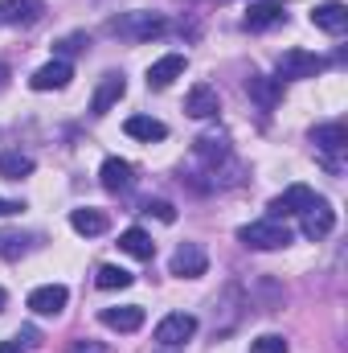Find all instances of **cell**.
Masks as SVG:
<instances>
[{
	"label": "cell",
	"mask_w": 348,
	"mask_h": 353,
	"mask_svg": "<svg viewBox=\"0 0 348 353\" xmlns=\"http://www.w3.org/2000/svg\"><path fill=\"white\" fill-rule=\"evenodd\" d=\"M320 70H324V58L307 50H287L279 58V83H303V79H316Z\"/></svg>",
	"instance_id": "3957f363"
},
{
	"label": "cell",
	"mask_w": 348,
	"mask_h": 353,
	"mask_svg": "<svg viewBox=\"0 0 348 353\" xmlns=\"http://www.w3.org/2000/svg\"><path fill=\"white\" fill-rule=\"evenodd\" d=\"M4 304H8V292H4V288H0V312H4Z\"/></svg>",
	"instance_id": "836d02e7"
},
{
	"label": "cell",
	"mask_w": 348,
	"mask_h": 353,
	"mask_svg": "<svg viewBox=\"0 0 348 353\" xmlns=\"http://www.w3.org/2000/svg\"><path fill=\"white\" fill-rule=\"evenodd\" d=\"M98 181H102L107 193H127V189L135 185V169H131L127 161H119V157H107L102 169H98Z\"/></svg>",
	"instance_id": "4fadbf2b"
},
{
	"label": "cell",
	"mask_w": 348,
	"mask_h": 353,
	"mask_svg": "<svg viewBox=\"0 0 348 353\" xmlns=\"http://www.w3.org/2000/svg\"><path fill=\"white\" fill-rule=\"evenodd\" d=\"M287 21V4L283 0H250V8H246V29H274V25H283Z\"/></svg>",
	"instance_id": "9c48e42d"
},
{
	"label": "cell",
	"mask_w": 348,
	"mask_h": 353,
	"mask_svg": "<svg viewBox=\"0 0 348 353\" xmlns=\"http://www.w3.org/2000/svg\"><path fill=\"white\" fill-rule=\"evenodd\" d=\"M70 226L78 230V234H87V239H98V234H107V214L102 210H74L70 214Z\"/></svg>",
	"instance_id": "603a6c76"
},
{
	"label": "cell",
	"mask_w": 348,
	"mask_h": 353,
	"mask_svg": "<svg viewBox=\"0 0 348 353\" xmlns=\"http://www.w3.org/2000/svg\"><path fill=\"white\" fill-rule=\"evenodd\" d=\"M70 79H74V66H70L66 58H54V62H45L41 70H33L29 87L33 90H62Z\"/></svg>",
	"instance_id": "7c38bea8"
},
{
	"label": "cell",
	"mask_w": 348,
	"mask_h": 353,
	"mask_svg": "<svg viewBox=\"0 0 348 353\" xmlns=\"http://www.w3.org/2000/svg\"><path fill=\"white\" fill-rule=\"evenodd\" d=\"M98 321H102L107 329H115V333H135V329L144 325V308H140V304H119V308H102V312H98Z\"/></svg>",
	"instance_id": "2e32d148"
},
{
	"label": "cell",
	"mask_w": 348,
	"mask_h": 353,
	"mask_svg": "<svg viewBox=\"0 0 348 353\" xmlns=\"http://www.w3.org/2000/svg\"><path fill=\"white\" fill-rule=\"evenodd\" d=\"M25 205L21 201H8V197H0V218H8V214H21Z\"/></svg>",
	"instance_id": "1f68e13d"
},
{
	"label": "cell",
	"mask_w": 348,
	"mask_h": 353,
	"mask_svg": "<svg viewBox=\"0 0 348 353\" xmlns=\"http://www.w3.org/2000/svg\"><path fill=\"white\" fill-rule=\"evenodd\" d=\"M4 79H8V66H4V62H0V83H4Z\"/></svg>",
	"instance_id": "e575fe53"
},
{
	"label": "cell",
	"mask_w": 348,
	"mask_h": 353,
	"mask_svg": "<svg viewBox=\"0 0 348 353\" xmlns=\"http://www.w3.org/2000/svg\"><path fill=\"white\" fill-rule=\"evenodd\" d=\"M164 29H168V21L156 17V12H127V17L111 21V33L131 37V41H152V37H160Z\"/></svg>",
	"instance_id": "7a4b0ae2"
},
{
	"label": "cell",
	"mask_w": 348,
	"mask_h": 353,
	"mask_svg": "<svg viewBox=\"0 0 348 353\" xmlns=\"http://www.w3.org/2000/svg\"><path fill=\"white\" fill-rule=\"evenodd\" d=\"M193 333H197V316H188V312H168V316L156 325V341L168 345V350L193 341Z\"/></svg>",
	"instance_id": "8992f818"
},
{
	"label": "cell",
	"mask_w": 348,
	"mask_h": 353,
	"mask_svg": "<svg viewBox=\"0 0 348 353\" xmlns=\"http://www.w3.org/2000/svg\"><path fill=\"white\" fill-rule=\"evenodd\" d=\"M144 210H148V214H156L160 222H176V205H173V201H160V197H156V201H148Z\"/></svg>",
	"instance_id": "83f0119b"
},
{
	"label": "cell",
	"mask_w": 348,
	"mask_h": 353,
	"mask_svg": "<svg viewBox=\"0 0 348 353\" xmlns=\"http://www.w3.org/2000/svg\"><path fill=\"white\" fill-rule=\"evenodd\" d=\"M193 152H197V161H205L209 169H217V165L230 157V140L209 132V136H201V140H197V148H193Z\"/></svg>",
	"instance_id": "7402d4cb"
},
{
	"label": "cell",
	"mask_w": 348,
	"mask_h": 353,
	"mask_svg": "<svg viewBox=\"0 0 348 353\" xmlns=\"http://www.w3.org/2000/svg\"><path fill=\"white\" fill-rule=\"evenodd\" d=\"M184 66H188V62H184V54H164L160 62H152V66H148V87H152V90L173 87L176 79L184 74Z\"/></svg>",
	"instance_id": "5bb4252c"
},
{
	"label": "cell",
	"mask_w": 348,
	"mask_h": 353,
	"mask_svg": "<svg viewBox=\"0 0 348 353\" xmlns=\"http://www.w3.org/2000/svg\"><path fill=\"white\" fill-rule=\"evenodd\" d=\"M184 111L193 119H213L221 111V99H217V90L209 87V83H197V87L188 90V99H184Z\"/></svg>",
	"instance_id": "9a60e30c"
},
{
	"label": "cell",
	"mask_w": 348,
	"mask_h": 353,
	"mask_svg": "<svg viewBox=\"0 0 348 353\" xmlns=\"http://www.w3.org/2000/svg\"><path fill=\"white\" fill-rule=\"evenodd\" d=\"M0 353H21V341L12 337V341H0Z\"/></svg>",
	"instance_id": "d6a6232c"
},
{
	"label": "cell",
	"mask_w": 348,
	"mask_h": 353,
	"mask_svg": "<svg viewBox=\"0 0 348 353\" xmlns=\"http://www.w3.org/2000/svg\"><path fill=\"white\" fill-rule=\"evenodd\" d=\"M119 251H123V255H131V259H144V263H148V259L156 255V243H152V234H148V230L131 226V230H123V234H119Z\"/></svg>",
	"instance_id": "ffe728a7"
},
{
	"label": "cell",
	"mask_w": 348,
	"mask_h": 353,
	"mask_svg": "<svg viewBox=\"0 0 348 353\" xmlns=\"http://www.w3.org/2000/svg\"><path fill=\"white\" fill-rule=\"evenodd\" d=\"M90 41L87 37H78V33H74V37H66V41H58V50H62V54H74V50H87Z\"/></svg>",
	"instance_id": "4dcf8cb0"
},
{
	"label": "cell",
	"mask_w": 348,
	"mask_h": 353,
	"mask_svg": "<svg viewBox=\"0 0 348 353\" xmlns=\"http://www.w3.org/2000/svg\"><path fill=\"white\" fill-rule=\"evenodd\" d=\"M127 94V79L119 74V70H107L102 79H98V87H94V99H90V111L94 115H107L119 99Z\"/></svg>",
	"instance_id": "ba28073f"
},
{
	"label": "cell",
	"mask_w": 348,
	"mask_h": 353,
	"mask_svg": "<svg viewBox=\"0 0 348 353\" xmlns=\"http://www.w3.org/2000/svg\"><path fill=\"white\" fill-rule=\"evenodd\" d=\"M176 279H197V275H205L209 271V255H205V247H197V243H180L173 255V263H168Z\"/></svg>",
	"instance_id": "5b68a950"
},
{
	"label": "cell",
	"mask_w": 348,
	"mask_h": 353,
	"mask_svg": "<svg viewBox=\"0 0 348 353\" xmlns=\"http://www.w3.org/2000/svg\"><path fill=\"white\" fill-rule=\"evenodd\" d=\"M41 12V0H0V25H33Z\"/></svg>",
	"instance_id": "ac0fdd59"
},
{
	"label": "cell",
	"mask_w": 348,
	"mask_h": 353,
	"mask_svg": "<svg viewBox=\"0 0 348 353\" xmlns=\"http://www.w3.org/2000/svg\"><path fill=\"white\" fill-rule=\"evenodd\" d=\"M312 25L316 29H324V33H345L348 29V4L345 0H324V4H316L312 8Z\"/></svg>",
	"instance_id": "8fae6325"
},
{
	"label": "cell",
	"mask_w": 348,
	"mask_h": 353,
	"mask_svg": "<svg viewBox=\"0 0 348 353\" xmlns=\"http://www.w3.org/2000/svg\"><path fill=\"white\" fill-rule=\"evenodd\" d=\"M312 144L324 157H340L348 148V128L345 123H320V128H312Z\"/></svg>",
	"instance_id": "e0dca14e"
},
{
	"label": "cell",
	"mask_w": 348,
	"mask_h": 353,
	"mask_svg": "<svg viewBox=\"0 0 348 353\" xmlns=\"http://www.w3.org/2000/svg\"><path fill=\"white\" fill-rule=\"evenodd\" d=\"M299 218H303V234H307L312 243H320V239H328V234L336 230V210H332L324 197H316V205L303 210Z\"/></svg>",
	"instance_id": "52a82bcc"
},
{
	"label": "cell",
	"mask_w": 348,
	"mask_h": 353,
	"mask_svg": "<svg viewBox=\"0 0 348 353\" xmlns=\"http://www.w3.org/2000/svg\"><path fill=\"white\" fill-rule=\"evenodd\" d=\"M17 341H21V345H25V350H37V345H41V333H37V329H33V325H25V329H21V333H17Z\"/></svg>",
	"instance_id": "f546056e"
},
{
	"label": "cell",
	"mask_w": 348,
	"mask_h": 353,
	"mask_svg": "<svg viewBox=\"0 0 348 353\" xmlns=\"http://www.w3.org/2000/svg\"><path fill=\"white\" fill-rule=\"evenodd\" d=\"M246 94L259 103L262 111H270V107H279V99H283V83H279V79H266V74H250Z\"/></svg>",
	"instance_id": "d6986e66"
},
{
	"label": "cell",
	"mask_w": 348,
	"mask_h": 353,
	"mask_svg": "<svg viewBox=\"0 0 348 353\" xmlns=\"http://www.w3.org/2000/svg\"><path fill=\"white\" fill-rule=\"evenodd\" d=\"M66 300H70V292H66L62 283H45V288H33V292H29V308H33L37 316H58V312L66 308Z\"/></svg>",
	"instance_id": "30bf717a"
},
{
	"label": "cell",
	"mask_w": 348,
	"mask_h": 353,
	"mask_svg": "<svg viewBox=\"0 0 348 353\" xmlns=\"http://www.w3.org/2000/svg\"><path fill=\"white\" fill-rule=\"evenodd\" d=\"M94 283H98L102 292H123V288H131V283H135V275H131L127 267H115V263H107V267H98V275H94Z\"/></svg>",
	"instance_id": "cb8c5ba5"
},
{
	"label": "cell",
	"mask_w": 348,
	"mask_h": 353,
	"mask_svg": "<svg viewBox=\"0 0 348 353\" xmlns=\"http://www.w3.org/2000/svg\"><path fill=\"white\" fill-rule=\"evenodd\" d=\"M66 353H111V345H102V341H74V345H70V350Z\"/></svg>",
	"instance_id": "f1b7e54d"
},
{
	"label": "cell",
	"mask_w": 348,
	"mask_h": 353,
	"mask_svg": "<svg viewBox=\"0 0 348 353\" xmlns=\"http://www.w3.org/2000/svg\"><path fill=\"white\" fill-rule=\"evenodd\" d=\"M238 243L250 251H283V247H291V230L274 218H262V222H250L238 230Z\"/></svg>",
	"instance_id": "6da1fadb"
},
{
	"label": "cell",
	"mask_w": 348,
	"mask_h": 353,
	"mask_svg": "<svg viewBox=\"0 0 348 353\" xmlns=\"http://www.w3.org/2000/svg\"><path fill=\"white\" fill-rule=\"evenodd\" d=\"M316 205V193L307 189V185H291V189H283L279 197H270V218L274 222H283V218H291V214H303V210H312Z\"/></svg>",
	"instance_id": "277c9868"
},
{
	"label": "cell",
	"mask_w": 348,
	"mask_h": 353,
	"mask_svg": "<svg viewBox=\"0 0 348 353\" xmlns=\"http://www.w3.org/2000/svg\"><path fill=\"white\" fill-rule=\"evenodd\" d=\"M123 132H127L131 140H144V144H156V140L168 136V128H164L160 119H152V115H131V119L123 123Z\"/></svg>",
	"instance_id": "44dd1931"
},
{
	"label": "cell",
	"mask_w": 348,
	"mask_h": 353,
	"mask_svg": "<svg viewBox=\"0 0 348 353\" xmlns=\"http://www.w3.org/2000/svg\"><path fill=\"white\" fill-rule=\"evenodd\" d=\"M254 353H291V345H287V337H279V333H262L259 341H254Z\"/></svg>",
	"instance_id": "4316f807"
},
{
	"label": "cell",
	"mask_w": 348,
	"mask_h": 353,
	"mask_svg": "<svg viewBox=\"0 0 348 353\" xmlns=\"http://www.w3.org/2000/svg\"><path fill=\"white\" fill-rule=\"evenodd\" d=\"M33 234H17V230H0V259H21L33 251Z\"/></svg>",
	"instance_id": "d4e9b609"
},
{
	"label": "cell",
	"mask_w": 348,
	"mask_h": 353,
	"mask_svg": "<svg viewBox=\"0 0 348 353\" xmlns=\"http://www.w3.org/2000/svg\"><path fill=\"white\" fill-rule=\"evenodd\" d=\"M29 173H33V157H25V152H0V176L4 181H25Z\"/></svg>",
	"instance_id": "484cf974"
}]
</instances>
